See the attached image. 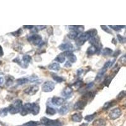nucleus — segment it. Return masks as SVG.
I'll return each instance as SVG.
<instances>
[{"instance_id":"nucleus-51","label":"nucleus","mask_w":126,"mask_h":126,"mask_svg":"<svg viewBox=\"0 0 126 126\" xmlns=\"http://www.w3.org/2000/svg\"><path fill=\"white\" fill-rule=\"evenodd\" d=\"M3 83H4V78L1 76V77H0V86L3 85Z\"/></svg>"},{"instance_id":"nucleus-16","label":"nucleus","mask_w":126,"mask_h":126,"mask_svg":"<svg viewBox=\"0 0 126 126\" xmlns=\"http://www.w3.org/2000/svg\"><path fill=\"white\" fill-rule=\"evenodd\" d=\"M40 112V106L38 103H32V109L31 113H32L34 115L39 114Z\"/></svg>"},{"instance_id":"nucleus-28","label":"nucleus","mask_w":126,"mask_h":126,"mask_svg":"<svg viewBox=\"0 0 126 126\" xmlns=\"http://www.w3.org/2000/svg\"><path fill=\"white\" fill-rule=\"evenodd\" d=\"M40 125V123L39 122H36V121H29L27 123L23 124L22 126H39Z\"/></svg>"},{"instance_id":"nucleus-53","label":"nucleus","mask_w":126,"mask_h":126,"mask_svg":"<svg viewBox=\"0 0 126 126\" xmlns=\"http://www.w3.org/2000/svg\"><path fill=\"white\" fill-rule=\"evenodd\" d=\"M88 124H85V123H83V124H81V126H88Z\"/></svg>"},{"instance_id":"nucleus-24","label":"nucleus","mask_w":126,"mask_h":126,"mask_svg":"<svg viewBox=\"0 0 126 126\" xmlns=\"http://www.w3.org/2000/svg\"><path fill=\"white\" fill-rule=\"evenodd\" d=\"M112 53H113V50L109 47L104 48L102 51V54L103 56H110L112 54Z\"/></svg>"},{"instance_id":"nucleus-49","label":"nucleus","mask_w":126,"mask_h":126,"mask_svg":"<svg viewBox=\"0 0 126 126\" xmlns=\"http://www.w3.org/2000/svg\"><path fill=\"white\" fill-rule=\"evenodd\" d=\"M45 27H46V26H37V27H36V28L37 29V30H42V29H44Z\"/></svg>"},{"instance_id":"nucleus-54","label":"nucleus","mask_w":126,"mask_h":126,"mask_svg":"<svg viewBox=\"0 0 126 126\" xmlns=\"http://www.w3.org/2000/svg\"><path fill=\"white\" fill-rule=\"evenodd\" d=\"M0 63H1V62H0Z\"/></svg>"},{"instance_id":"nucleus-3","label":"nucleus","mask_w":126,"mask_h":126,"mask_svg":"<svg viewBox=\"0 0 126 126\" xmlns=\"http://www.w3.org/2000/svg\"><path fill=\"white\" fill-rule=\"evenodd\" d=\"M92 38L90 33H89V32H86L85 33H82L81 35H79L78 37L76 40V44L78 46H81L86 42L87 40H89Z\"/></svg>"},{"instance_id":"nucleus-14","label":"nucleus","mask_w":126,"mask_h":126,"mask_svg":"<svg viewBox=\"0 0 126 126\" xmlns=\"http://www.w3.org/2000/svg\"><path fill=\"white\" fill-rule=\"evenodd\" d=\"M107 71V69L105 67H102V69H101L99 71L98 73H97L96 75V78H95V81H100L102 79V78H103V76H104L105 73H106V71Z\"/></svg>"},{"instance_id":"nucleus-21","label":"nucleus","mask_w":126,"mask_h":126,"mask_svg":"<svg viewBox=\"0 0 126 126\" xmlns=\"http://www.w3.org/2000/svg\"><path fill=\"white\" fill-rule=\"evenodd\" d=\"M90 43L92 44V46H96L98 47V45L100 44V39L98 37H96V36H94L93 37H92L90 39Z\"/></svg>"},{"instance_id":"nucleus-40","label":"nucleus","mask_w":126,"mask_h":126,"mask_svg":"<svg viewBox=\"0 0 126 126\" xmlns=\"http://www.w3.org/2000/svg\"><path fill=\"white\" fill-rule=\"evenodd\" d=\"M126 96V92H125V91H122V92H121L119 94H118L117 97V99H119V100H121V99L124 98Z\"/></svg>"},{"instance_id":"nucleus-38","label":"nucleus","mask_w":126,"mask_h":126,"mask_svg":"<svg viewBox=\"0 0 126 126\" xmlns=\"http://www.w3.org/2000/svg\"><path fill=\"white\" fill-rule=\"evenodd\" d=\"M12 34L13 35V36H15V37H19V36H20L22 34V29H19L17 31L14 32H12Z\"/></svg>"},{"instance_id":"nucleus-52","label":"nucleus","mask_w":126,"mask_h":126,"mask_svg":"<svg viewBox=\"0 0 126 126\" xmlns=\"http://www.w3.org/2000/svg\"><path fill=\"white\" fill-rule=\"evenodd\" d=\"M23 27L24 28H25V29H33V27H33V26H25V25H24L23 26Z\"/></svg>"},{"instance_id":"nucleus-9","label":"nucleus","mask_w":126,"mask_h":126,"mask_svg":"<svg viewBox=\"0 0 126 126\" xmlns=\"http://www.w3.org/2000/svg\"><path fill=\"white\" fill-rule=\"evenodd\" d=\"M102 45H100L98 47L94 46H91L90 47H88V49L86 50V53L88 55H93L95 53H99L101 50V47H102Z\"/></svg>"},{"instance_id":"nucleus-32","label":"nucleus","mask_w":126,"mask_h":126,"mask_svg":"<svg viewBox=\"0 0 126 126\" xmlns=\"http://www.w3.org/2000/svg\"><path fill=\"white\" fill-rule=\"evenodd\" d=\"M96 113H94L93 114L91 115H88L85 117V120L88 121V122H90V121H92L94 118L96 117Z\"/></svg>"},{"instance_id":"nucleus-50","label":"nucleus","mask_w":126,"mask_h":126,"mask_svg":"<svg viewBox=\"0 0 126 126\" xmlns=\"http://www.w3.org/2000/svg\"><path fill=\"white\" fill-rule=\"evenodd\" d=\"M4 53H3V48L1 46H0V56H3Z\"/></svg>"},{"instance_id":"nucleus-30","label":"nucleus","mask_w":126,"mask_h":126,"mask_svg":"<svg viewBox=\"0 0 126 126\" xmlns=\"http://www.w3.org/2000/svg\"><path fill=\"white\" fill-rule=\"evenodd\" d=\"M115 101H110V102H107V103H105V105H103V109H104V110H107V109H110L111 107L113 106V105L115 104Z\"/></svg>"},{"instance_id":"nucleus-15","label":"nucleus","mask_w":126,"mask_h":126,"mask_svg":"<svg viewBox=\"0 0 126 126\" xmlns=\"http://www.w3.org/2000/svg\"><path fill=\"white\" fill-rule=\"evenodd\" d=\"M73 46L70 43H64L62 44L59 46V49L61 50H71V49H73Z\"/></svg>"},{"instance_id":"nucleus-13","label":"nucleus","mask_w":126,"mask_h":126,"mask_svg":"<svg viewBox=\"0 0 126 126\" xmlns=\"http://www.w3.org/2000/svg\"><path fill=\"white\" fill-rule=\"evenodd\" d=\"M82 119H83V115L79 112L75 113L71 116V120L73 122H81Z\"/></svg>"},{"instance_id":"nucleus-5","label":"nucleus","mask_w":126,"mask_h":126,"mask_svg":"<svg viewBox=\"0 0 126 126\" xmlns=\"http://www.w3.org/2000/svg\"><path fill=\"white\" fill-rule=\"evenodd\" d=\"M55 88V83L51 81H47L42 86V91L44 92H50Z\"/></svg>"},{"instance_id":"nucleus-1","label":"nucleus","mask_w":126,"mask_h":126,"mask_svg":"<svg viewBox=\"0 0 126 126\" xmlns=\"http://www.w3.org/2000/svg\"><path fill=\"white\" fill-rule=\"evenodd\" d=\"M22 107H23L22 100H21L20 99H17L9 106V112L11 114H16V113L21 112Z\"/></svg>"},{"instance_id":"nucleus-23","label":"nucleus","mask_w":126,"mask_h":126,"mask_svg":"<svg viewBox=\"0 0 126 126\" xmlns=\"http://www.w3.org/2000/svg\"><path fill=\"white\" fill-rule=\"evenodd\" d=\"M46 114L48 115H54L56 114V109H54L52 107H47L46 110Z\"/></svg>"},{"instance_id":"nucleus-35","label":"nucleus","mask_w":126,"mask_h":126,"mask_svg":"<svg viewBox=\"0 0 126 126\" xmlns=\"http://www.w3.org/2000/svg\"><path fill=\"white\" fill-rule=\"evenodd\" d=\"M115 59H113V60H110L109 61L106 62L104 66H103V67H105V68H106L107 69H108V68H109V67H111V66H112V64H113V63L115 62Z\"/></svg>"},{"instance_id":"nucleus-48","label":"nucleus","mask_w":126,"mask_h":126,"mask_svg":"<svg viewBox=\"0 0 126 126\" xmlns=\"http://www.w3.org/2000/svg\"><path fill=\"white\" fill-rule=\"evenodd\" d=\"M120 50H116V51L115 52V53L113 54V56H114V57H117V56H118L119 54H120Z\"/></svg>"},{"instance_id":"nucleus-20","label":"nucleus","mask_w":126,"mask_h":126,"mask_svg":"<svg viewBox=\"0 0 126 126\" xmlns=\"http://www.w3.org/2000/svg\"><path fill=\"white\" fill-rule=\"evenodd\" d=\"M69 111V108L67 105H63L59 109V114L62 115H66V113H68V112Z\"/></svg>"},{"instance_id":"nucleus-25","label":"nucleus","mask_w":126,"mask_h":126,"mask_svg":"<svg viewBox=\"0 0 126 126\" xmlns=\"http://www.w3.org/2000/svg\"><path fill=\"white\" fill-rule=\"evenodd\" d=\"M29 81V79L27 78H19L16 79V83L18 85H23L28 83Z\"/></svg>"},{"instance_id":"nucleus-29","label":"nucleus","mask_w":126,"mask_h":126,"mask_svg":"<svg viewBox=\"0 0 126 126\" xmlns=\"http://www.w3.org/2000/svg\"><path fill=\"white\" fill-rule=\"evenodd\" d=\"M78 33H78V32H76L75 31H71L68 33V35H67V37L70 39H73H73H75L77 37L78 35Z\"/></svg>"},{"instance_id":"nucleus-46","label":"nucleus","mask_w":126,"mask_h":126,"mask_svg":"<svg viewBox=\"0 0 126 126\" xmlns=\"http://www.w3.org/2000/svg\"><path fill=\"white\" fill-rule=\"evenodd\" d=\"M76 74H77L78 76H80L81 75H82V73H83V69L82 68H79L77 70V72H76Z\"/></svg>"},{"instance_id":"nucleus-44","label":"nucleus","mask_w":126,"mask_h":126,"mask_svg":"<svg viewBox=\"0 0 126 126\" xmlns=\"http://www.w3.org/2000/svg\"><path fill=\"white\" fill-rule=\"evenodd\" d=\"M100 27H101V28H102V30H104L105 32H106L107 33H110V34L112 33V32H111V30H110V29H109V28H108L107 27V26H104V25L102 26H102H100Z\"/></svg>"},{"instance_id":"nucleus-47","label":"nucleus","mask_w":126,"mask_h":126,"mask_svg":"<svg viewBox=\"0 0 126 126\" xmlns=\"http://www.w3.org/2000/svg\"><path fill=\"white\" fill-rule=\"evenodd\" d=\"M64 66L66 67H67V68H68V67H71L72 66L71 63L69 61H67L66 63V64H64Z\"/></svg>"},{"instance_id":"nucleus-2","label":"nucleus","mask_w":126,"mask_h":126,"mask_svg":"<svg viewBox=\"0 0 126 126\" xmlns=\"http://www.w3.org/2000/svg\"><path fill=\"white\" fill-rule=\"evenodd\" d=\"M40 123L46 126H63V124L59 120H52L45 117L41 118Z\"/></svg>"},{"instance_id":"nucleus-37","label":"nucleus","mask_w":126,"mask_h":126,"mask_svg":"<svg viewBox=\"0 0 126 126\" xmlns=\"http://www.w3.org/2000/svg\"><path fill=\"white\" fill-rule=\"evenodd\" d=\"M13 83V78L9 76L7 79H6V86H10L12 85Z\"/></svg>"},{"instance_id":"nucleus-27","label":"nucleus","mask_w":126,"mask_h":126,"mask_svg":"<svg viewBox=\"0 0 126 126\" xmlns=\"http://www.w3.org/2000/svg\"><path fill=\"white\" fill-rule=\"evenodd\" d=\"M32 57L28 54H25L22 57V61L27 65H29V63L31 61Z\"/></svg>"},{"instance_id":"nucleus-36","label":"nucleus","mask_w":126,"mask_h":126,"mask_svg":"<svg viewBox=\"0 0 126 126\" xmlns=\"http://www.w3.org/2000/svg\"><path fill=\"white\" fill-rule=\"evenodd\" d=\"M109 27H111L113 30H114L115 31H120V30L123 28L126 27V26H112L110 25Z\"/></svg>"},{"instance_id":"nucleus-39","label":"nucleus","mask_w":126,"mask_h":126,"mask_svg":"<svg viewBox=\"0 0 126 126\" xmlns=\"http://www.w3.org/2000/svg\"><path fill=\"white\" fill-rule=\"evenodd\" d=\"M82 85H83V81L80 80V79H78V80L75 82V84H74V86L76 88H80L81 86Z\"/></svg>"},{"instance_id":"nucleus-12","label":"nucleus","mask_w":126,"mask_h":126,"mask_svg":"<svg viewBox=\"0 0 126 126\" xmlns=\"http://www.w3.org/2000/svg\"><path fill=\"white\" fill-rule=\"evenodd\" d=\"M73 93V89L69 86H66L63 90L61 93V95L66 98H69L71 96Z\"/></svg>"},{"instance_id":"nucleus-22","label":"nucleus","mask_w":126,"mask_h":126,"mask_svg":"<svg viewBox=\"0 0 126 126\" xmlns=\"http://www.w3.org/2000/svg\"><path fill=\"white\" fill-rule=\"evenodd\" d=\"M51 76H52V78L54 79V80L56 81L57 83H62V82L65 81V79L59 76L58 75H57L56 74H54V73H52Z\"/></svg>"},{"instance_id":"nucleus-4","label":"nucleus","mask_w":126,"mask_h":126,"mask_svg":"<svg viewBox=\"0 0 126 126\" xmlns=\"http://www.w3.org/2000/svg\"><path fill=\"white\" fill-rule=\"evenodd\" d=\"M42 37L39 34H33L28 38V41L34 46H39L42 43Z\"/></svg>"},{"instance_id":"nucleus-19","label":"nucleus","mask_w":126,"mask_h":126,"mask_svg":"<svg viewBox=\"0 0 126 126\" xmlns=\"http://www.w3.org/2000/svg\"><path fill=\"white\" fill-rule=\"evenodd\" d=\"M48 68L50 70L56 71H58L59 69H61V66L59 65V63H54L52 64H50L49 66H48Z\"/></svg>"},{"instance_id":"nucleus-42","label":"nucleus","mask_w":126,"mask_h":126,"mask_svg":"<svg viewBox=\"0 0 126 126\" xmlns=\"http://www.w3.org/2000/svg\"><path fill=\"white\" fill-rule=\"evenodd\" d=\"M112 79V76H108V77H107L106 79H105L104 84L106 85V86H108V85L110 83Z\"/></svg>"},{"instance_id":"nucleus-18","label":"nucleus","mask_w":126,"mask_h":126,"mask_svg":"<svg viewBox=\"0 0 126 126\" xmlns=\"http://www.w3.org/2000/svg\"><path fill=\"white\" fill-rule=\"evenodd\" d=\"M106 122L103 119H96L93 122V126H105Z\"/></svg>"},{"instance_id":"nucleus-45","label":"nucleus","mask_w":126,"mask_h":126,"mask_svg":"<svg viewBox=\"0 0 126 126\" xmlns=\"http://www.w3.org/2000/svg\"><path fill=\"white\" fill-rule=\"evenodd\" d=\"M93 86H94V83H93V82H91V83H88V84L86 85V90H89V89L92 88L93 87Z\"/></svg>"},{"instance_id":"nucleus-26","label":"nucleus","mask_w":126,"mask_h":126,"mask_svg":"<svg viewBox=\"0 0 126 126\" xmlns=\"http://www.w3.org/2000/svg\"><path fill=\"white\" fill-rule=\"evenodd\" d=\"M94 93L93 92H88L86 93V94H84L83 96V100H85L87 101L88 99L89 98H91L92 99L93 97L94 96Z\"/></svg>"},{"instance_id":"nucleus-6","label":"nucleus","mask_w":126,"mask_h":126,"mask_svg":"<svg viewBox=\"0 0 126 126\" xmlns=\"http://www.w3.org/2000/svg\"><path fill=\"white\" fill-rule=\"evenodd\" d=\"M121 115H122L121 110L119 108H115V109H112L110 112V113H109V117H110V119L115 120V119L120 117Z\"/></svg>"},{"instance_id":"nucleus-41","label":"nucleus","mask_w":126,"mask_h":126,"mask_svg":"<svg viewBox=\"0 0 126 126\" xmlns=\"http://www.w3.org/2000/svg\"><path fill=\"white\" fill-rule=\"evenodd\" d=\"M117 39H118V40H119V42H120V43L123 44V43H124L125 42H126V39H125L124 37H122L121 35L118 34L117 35Z\"/></svg>"},{"instance_id":"nucleus-10","label":"nucleus","mask_w":126,"mask_h":126,"mask_svg":"<svg viewBox=\"0 0 126 126\" xmlns=\"http://www.w3.org/2000/svg\"><path fill=\"white\" fill-rule=\"evenodd\" d=\"M86 105H87V101L82 99V100H78L77 102H76V103L74 105V109L77 110H83L86 106Z\"/></svg>"},{"instance_id":"nucleus-8","label":"nucleus","mask_w":126,"mask_h":126,"mask_svg":"<svg viewBox=\"0 0 126 126\" xmlns=\"http://www.w3.org/2000/svg\"><path fill=\"white\" fill-rule=\"evenodd\" d=\"M39 86L35 85L29 86L27 88H26L24 90L25 93L29 94V95H33L39 91Z\"/></svg>"},{"instance_id":"nucleus-31","label":"nucleus","mask_w":126,"mask_h":126,"mask_svg":"<svg viewBox=\"0 0 126 126\" xmlns=\"http://www.w3.org/2000/svg\"><path fill=\"white\" fill-rule=\"evenodd\" d=\"M55 61H57V63H63L65 61V56L61 54L59 55V56H57V57H56V59H55Z\"/></svg>"},{"instance_id":"nucleus-33","label":"nucleus","mask_w":126,"mask_h":126,"mask_svg":"<svg viewBox=\"0 0 126 126\" xmlns=\"http://www.w3.org/2000/svg\"><path fill=\"white\" fill-rule=\"evenodd\" d=\"M67 58L69 59V61L71 63H75V62L77 61V58H76V56H75L73 53H71L70 55L67 56Z\"/></svg>"},{"instance_id":"nucleus-34","label":"nucleus","mask_w":126,"mask_h":126,"mask_svg":"<svg viewBox=\"0 0 126 126\" xmlns=\"http://www.w3.org/2000/svg\"><path fill=\"white\" fill-rule=\"evenodd\" d=\"M9 112L8 108H3V109H0V116L5 117L7 115L8 112Z\"/></svg>"},{"instance_id":"nucleus-11","label":"nucleus","mask_w":126,"mask_h":126,"mask_svg":"<svg viewBox=\"0 0 126 126\" xmlns=\"http://www.w3.org/2000/svg\"><path fill=\"white\" fill-rule=\"evenodd\" d=\"M52 103L56 106H61L63 103H64L65 100L62 97H57V96H54L51 99Z\"/></svg>"},{"instance_id":"nucleus-7","label":"nucleus","mask_w":126,"mask_h":126,"mask_svg":"<svg viewBox=\"0 0 126 126\" xmlns=\"http://www.w3.org/2000/svg\"><path fill=\"white\" fill-rule=\"evenodd\" d=\"M32 109V103H27L24 105L22 107V110L20 112V114L25 116L29 114V113H31Z\"/></svg>"},{"instance_id":"nucleus-43","label":"nucleus","mask_w":126,"mask_h":126,"mask_svg":"<svg viewBox=\"0 0 126 126\" xmlns=\"http://www.w3.org/2000/svg\"><path fill=\"white\" fill-rule=\"evenodd\" d=\"M119 62L121 64H126V54L124 55V56H122V57H120V59H119Z\"/></svg>"},{"instance_id":"nucleus-17","label":"nucleus","mask_w":126,"mask_h":126,"mask_svg":"<svg viewBox=\"0 0 126 126\" xmlns=\"http://www.w3.org/2000/svg\"><path fill=\"white\" fill-rule=\"evenodd\" d=\"M69 28L72 31H75L78 33L83 32L84 29H85L84 26H69Z\"/></svg>"}]
</instances>
